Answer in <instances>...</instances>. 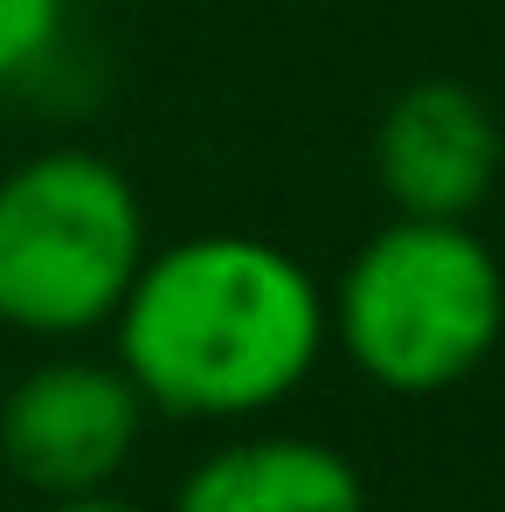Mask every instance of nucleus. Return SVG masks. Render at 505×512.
Masks as SVG:
<instances>
[{
  "label": "nucleus",
  "mask_w": 505,
  "mask_h": 512,
  "mask_svg": "<svg viewBox=\"0 0 505 512\" xmlns=\"http://www.w3.org/2000/svg\"><path fill=\"white\" fill-rule=\"evenodd\" d=\"M505 167L499 111L471 84L429 77L409 84L374 125V180L395 215L422 222H471Z\"/></svg>",
  "instance_id": "nucleus-5"
},
{
  "label": "nucleus",
  "mask_w": 505,
  "mask_h": 512,
  "mask_svg": "<svg viewBox=\"0 0 505 512\" xmlns=\"http://www.w3.org/2000/svg\"><path fill=\"white\" fill-rule=\"evenodd\" d=\"M167 512H367V485L346 450L270 429L208 450L180 478Z\"/></svg>",
  "instance_id": "nucleus-6"
},
{
  "label": "nucleus",
  "mask_w": 505,
  "mask_h": 512,
  "mask_svg": "<svg viewBox=\"0 0 505 512\" xmlns=\"http://www.w3.org/2000/svg\"><path fill=\"white\" fill-rule=\"evenodd\" d=\"M56 512H146V506H125L111 492H90V499H56Z\"/></svg>",
  "instance_id": "nucleus-8"
},
{
  "label": "nucleus",
  "mask_w": 505,
  "mask_h": 512,
  "mask_svg": "<svg viewBox=\"0 0 505 512\" xmlns=\"http://www.w3.org/2000/svg\"><path fill=\"white\" fill-rule=\"evenodd\" d=\"M70 35V0H0V84H28L56 63Z\"/></svg>",
  "instance_id": "nucleus-7"
},
{
  "label": "nucleus",
  "mask_w": 505,
  "mask_h": 512,
  "mask_svg": "<svg viewBox=\"0 0 505 512\" xmlns=\"http://www.w3.org/2000/svg\"><path fill=\"white\" fill-rule=\"evenodd\" d=\"M333 346L326 284L305 256L250 229H194L139 263L111 360L153 416L250 423L284 409Z\"/></svg>",
  "instance_id": "nucleus-1"
},
{
  "label": "nucleus",
  "mask_w": 505,
  "mask_h": 512,
  "mask_svg": "<svg viewBox=\"0 0 505 512\" xmlns=\"http://www.w3.org/2000/svg\"><path fill=\"white\" fill-rule=\"evenodd\" d=\"M333 346L388 395H443L505 340V263L471 222L395 215L326 284Z\"/></svg>",
  "instance_id": "nucleus-2"
},
{
  "label": "nucleus",
  "mask_w": 505,
  "mask_h": 512,
  "mask_svg": "<svg viewBox=\"0 0 505 512\" xmlns=\"http://www.w3.org/2000/svg\"><path fill=\"white\" fill-rule=\"evenodd\" d=\"M146 416L118 360L49 353L0 395V464L42 499H90L132 464Z\"/></svg>",
  "instance_id": "nucleus-4"
},
{
  "label": "nucleus",
  "mask_w": 505,
  "mask_h": 512,
  "mask_svg": "<svg viewBox=\"0 0 505 512\" xmlns=\"http://www.w3.org/2000/svg\"><path fill=\"white\" fill-rule=\"evenodd\" d=\"M153 256L132 173L97 146H49L0 173V326L70 346L111 333Z\"/></svg>",
  "instance_id": "nucleus-3"
}]
</instances>
